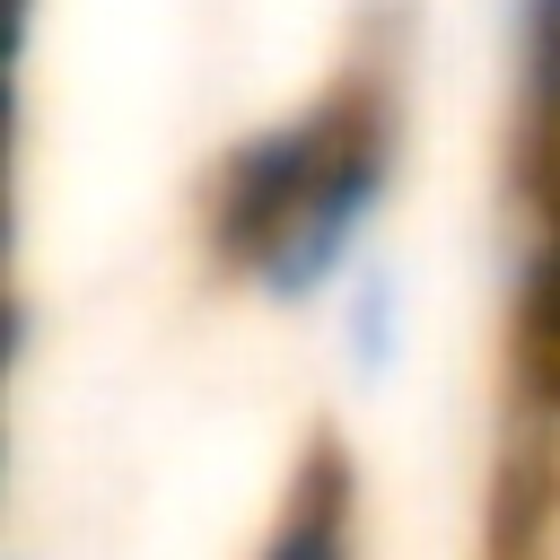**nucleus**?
Masks as SVG:
<instances>
[{
	"mask_svg": "<svg viewBox=\"0 0 560 560\" xmlns=\"http://www.w3.org/2000/svg\"><path fill=\"white\" fill-rule=\"evenodd\" d=\"M18 298L0 289V411H9V368H18ZM0 490H9V420H0Z\"/></svg>",
	"mask_w": 560,
	"mask_h": 560,
	"instance_id": "6",
	"label": "nucleus"
},
{
	"mask_svg": "<svg viewBox=\"0 0 560 560\" xmlns=\"http://www.w3.org/2000/svg\"><path fill=\"white\" fill-rule=\"evenodd\" d=\"M254 560H359V464L341 438H306Z\"/></svg>",
	"mask_w": 560,
	"mask_h": 560,
	"instance_id": "2",
	"label": "nucleus"
},
{
	"mask_svg": "<svg viewBox=\"0 0 560 560\" xmlns=\"http://www.w3.org/2000/svg\"><path fill=\"white\" fill-rule=\"evenodd\" d=\"M332 306H341V359H350V376L376 385V376L402 359V271H394L385 254H359V262L341 271Z\"/></svg>",
	"mask_w": 560,
	"mask_h": 560,
	"instance_id": "4",
	"label": "nucleus"
},
{
	"mask_svg": "<svg viewBox=\"0 0 560 560\" xmlns=\"http://www.w3.org/2000/svg\"><path fill=\"white\" fill-rule=\"evenodd\" d=\"M525 254H516V350L542 385H560V166L516 184Z\"/></svg>",
	"mask_w": 560,
	"mask_h": 560,
	"instance_id": "3",
	"label": "nucleus"
},
{
	"mask_svg": "<svg viewBox=\"0 0 560 560\" xmlns=\"http://www.w3.org/2000/svg\"><path fill=\"white\" fill-rule=\"evenodd\" d=\"M411 149V9L359 26L350 61L289 114L219 149L201 184V254L262 306H315L359 254L402 184Z\"/></svg>",
	"mask_w": 560,
	"mask_h": 560,
	"instance_id": "1",
	"label": "nucleus"
},
{
	"mask_svg": "<svg viewBox=\"0 0 560 560\" xmlns=\"http://www.w3.org/2000/svg\"><path fill=\"white\" fill-rule=\"evenodd\" d=\"M18 96H26V61H0V271H9V236H18V122H26Z\"/></svg>",
	"mask_w": 560,
	"mask_h": 560,
	"instance_id": "5",
	"label": "nucleus"
}]
</instances>
